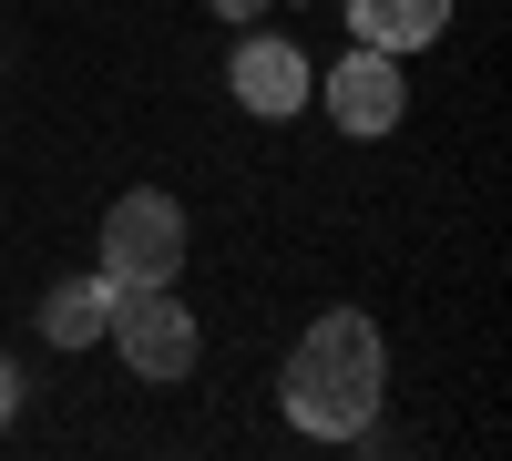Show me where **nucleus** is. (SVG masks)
Segmentation results:
<instances>
[{
	"label": "nucleus",
	"mask_w": 512,
	"mask_h": 461,
	"mask_svg": "<svg viewBox=\"0 0 512 461\" xmlns=\"http://www.w3.org/2000/svg\"><path fill=\"white\" fill-rule=\"evenodd\" d=\"M103 318H113V277H103V267H93V277H62L52 298H41V339H52V349H93Z\"/></svg>",
	"instance_id": "nucleus-7"
},
{
	"label": "nucleus",
	"mask_w": 512,
	"mask_h": 461,
	"mask_svg": "<svg viewBox=\"0 0 512 461\" xmlns=\"http://www.w3.org/2000/svg\"><path fill=\"white\" fill-rule=\"evenodd\" d=\"M11 410H21V369L0 359V421H11Z\"/></svg>",
	"instance_id": "nucleus-8"
},
{
	"label": "nucleus",
	"mask_w": 512,
	"mask_h": 461,
	"mask_svg": "<svg viewBox=\"0 0 512 461\" xmlns=\"http://www.w3.org/2000/svg\"><path fill=\"white\" fill-rule=\"evenodd\" d=\"M175 267H185V205L164 185L113 195V216H103V277L113 287H164Z\"/></svg>",
	"instance_id": "nucleus-2"
},
{
	"label": "nucleus",
	"mask_w": 512,
	"mask_h": 461,
	"mask_svg": "<svg viewBox=\"0 0 512 461\" xmlns=\"http://www.w3.org/2000/svg\"><path fill=\"white\" fill-rule=\"evenodd\" d=\"M379 390H390V349H379L369 308H318L308 339L287 349V380H277L287 421L308 441H359L379 421Z\"/></svg>",
	"instance_id": "nucleus-1"
},
{
	"label": "nucleus",
	"mask_w": 512,
	"mask_h": 461,
	"mask_svg": "<svg viewBox=\"0 0 512 461\" xmlns=\"http://www.w3.org/2000/svg\"><path fill=\"white\" fill-rule=\"evenodd\" d=\"M226 93H236L256 123H287L297 103H308V52H297V41L246 31V41H236V62H226Z\"/></svg>",
	"instance_id": "nucleus-5"
},
{
	"label": "nucleus",
	"mask_w": 512,
	"mask_h": 461,
	"mask_svg": "<svg viewBox=\"0 0 512 461\" xmlns=\"http://www.w3.org/2000/svg\"><path fill=\"white\" fill-rule=\"evenodd\" d=\"M338 11H349V31L369 52H431L451 31V0H338Z\"/></svg>",
	"instance_id": "nucleus-6"
},
{
	"label": "nucleus",
	"mask_w": 512,
	"mask_h": 461,
	"mask_svg": "<svg viewBox=\"0 0 512 461\" xmlns=\"http://www.w3.org/2000/svg\"><path fill=\"white\" fill-rule=\"evenodd\" d=\"M103 339L123 349V369H144V380H185L195 369V308L175 298V277L164 287H113Z\"/></svg>",
	"instance_id": "nucleus-3"
},
{
	"label": "nucleus",
	"mask_w": 512,
	"mask_h": 461,
	"mask_svg": "<svg viewBox=\"0 0 512 461\" xmlns=\"http://www.w3.org/2000/svg\"><path fill=\"white\" fill-rule=\"evenodd\" d=\"M216 11H226V21H256V11H267V0H216Z\"/></svg>",
	"instance_id": "nucleus-9"
},
{
	"label": "nucleus",
	"mask_w": 512,
	"mask_h": 461,
	"mask_svg": "<svg viewBox=\"0 0 512 461\" xmlns=\"http://www.w3.org/2000/svg\"><path fill=\"white\" fill-rule=\"evenodd\" d=\"M400 113H410V82H400V52H359L328 72V123L349 144H379V134H400Z\"/></svg>",
	"instance_id": "nucleus-4"
}]
</instances>
